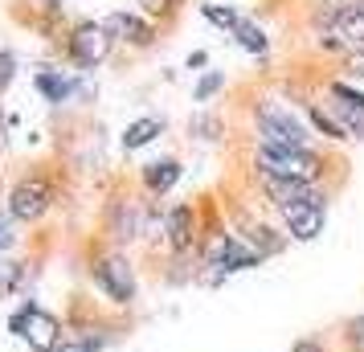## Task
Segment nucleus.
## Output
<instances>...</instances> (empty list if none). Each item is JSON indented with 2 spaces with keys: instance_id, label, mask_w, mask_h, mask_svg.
<instances>
[{
  "instance_id": "obj_25",
  "label": "nucleus",
  "mask_w": 364,
  "mask_h": 352,
  "mask_svg": "<svg viewBox=\"0 0 364 352\" xmlns=\"http://www.w3.org/2000/svg\"><path fill=\"white\" fill-rule=\"evenodd\" d=\"M217 86H221V74H209V78H205V82L197 86V99L205 102L209 95H217Z\"/></svg>"
},
{
  "instance_id": "obj_29",
  "label": "nucleus",
  "mask_w": 364,
  "mask_h": 352,
  "mask_svg": "<svg viewBox=\"0 0 364 352\" xmlns=\"http://www.w3.org/2000/svg\"><path fill=\"white\" fill-rule=\"evenodd\" d=\"M0 135H4V115H0Z\"/></svg>"
},
{
  "instance_id": "obj_14",
  "label": "nucleus",
  "mask_w": 364,
  "mask_h": 352,
  "mask_svg": "<svg viewBox=\"0 0 364 352\" xmlns=\"http://www.w3.org/2000/svg\"><path fill=\"white\" fill-rule=\"evenodd\" d=\"M233 37H237L250 53H266V46H270V41H266V33L258 29V25H250V21H242V25L233 29Z\"/></svg>"
},
{
  "instance_id": "obj_8",
  "label": "nucleus",
  "mask_w": 364,
  "mask_h": 352,
  "mask_svg": "<svg viewBox=\"0 0 364 352\" xmlns=\"http://www.w3.org/2000/svg\"><path fill=\"white\" fill-rule=\"evenodd\" d=\"M95 283L111 295L115 303H132L135 299V274L123 258H102L95 267Z\"/></svg>"
},
{
  "instance_id": "obj_18",
  "label": "nucleus",
  "mask_w": 364,
  "mask_h": 352,
  "mask_svg": "<svg viewBox=\"0 0 364 352\" xmlns=\"http://www.w3.org/2000/svg\"><path fill=\"white\" fill-rule=\"evenodd\" d=\"M21 279H25V267H21V262H0V299L13 295L21 287Z\"/></svg>"
},
{
  "instance_id": "obj_13",
  "label": "nucleus",
  "mask_w": 364,
  "mask_h": 352,
  "mask_svg": "<svg viewBox=\"0 0 364 352\" xmlns=\"http://www.w3.org/2000/svg\"><path fill=\"white\" fill-rule=\"evenodd\" d=\"M160 132H164V123H160V119H135L132 127L123 132V148H127V151L144 148V144H151Z\"/></svg>"
},
{
  "instance_id": "obj_10",
  "label": "nucleus",
  "mask_w": 364,
  "mask_h": 352,
  "mask_svg": "<svg viewBox=\"0 0 364 352\" xmlns=\"http://www.w3.org/2000/svg\"><path fill=\"white\" fill-rule=\"evenodd\" d=\"M107 25V33L111 37H119V41H127V46H151L156 41V33H151V25L148 21H139L135 13H111V17L102 21Z\"/></svg>"
},
{
  "instance_id": "obj_26",
  "label": "nucleus",
  "mask_w": 364,
  "mask_h": 352,
  "mask_svg": "<svg viewBox=\"0 0 364 352\" xmlns=\"http://www.w3.org/2000/svg\"><path fill=\"white\" fill-rule=\"evenodd\" d=\"M58 352H99V348H95L90 340H62V344H58Z\"/></svg>"
},
{
  "instance_id": "obj_16",
  "label": "nucleus",
  "mask_w": 364,
  "mask_h": 352,
  "mask_svg": "<svg viewBox=\"0 0 364 352\" xmlns=\"http://www.w3.org/2000/svg\"><path fill=\"white\" fill-rule=\"evenodd\" d=\"M274 234V230H266V225H258V230H250V246H254V250L262 254H279L282 250V238H270Z\"/></svg>"
},
{
  "instance_id": "obj_15",
  "label": "nucleus",
  "mask_w": 364,
  "mask_h": 352,
  "mask_svg": "<svg viewBox=\"0 0 364 352\" xmlns=\"http://www.w3.org/2000/svg\"><path fill=\"white\" fill-rule=\"evenodd\" d=\"M37 90H41L50 102H62L70 95V82L66 78H58V74H37Z\"/></svg>"
},
{
  "instance_id": "obj_4",
  "label": "nucleus",
  "mask_w": 364,
  "mask_h": 352,
  "mask_svg": "<svg viewBox=\"0 0 364 352\" xmlns=\"http://www.w3.org/2000/svg\"><path fill=\"white\" fill-rule=\"evenodd\" d=\"M258 135H262V148H303L307 127L282 107H262L258 111Z\"/></svg>"
},
{
  "instance_id": "obj_27",
  "label": "nucleus",
  "mask_w": 364,
  "mask_h": 352,
  "mask_svg": "<svg viewBox=\"0 0 364 352\" xmlns=\"http://www.w3.org/2000/svg\"><path fill=\"white\" fill-rule=\"evenodd\" d=\"M144 4H148V13H172L181 0H144Z\"/></svg>"
},
{
  "instance_id": "obj_21",
  "label": "nucleus",
  "mask_w": 364,
  "mask_h": 352,
  "mask_svg": "<svg viewBox=\"0 0 364 352\" xmlns=\"http://www.w3.org/2000/svg\"><path fill=\"white\" fill-rule=\"evenodd\" d=\"M331 95H336V99H344L348 107H356V111L364 115V95H360V90H352V86H344V82H331Z\"/></svg>"
},
{
  "instance_id": "obj_28",
  "label": "nucleus",
  "mask_w": 364,
  "mask_h": 352,
  "mask_svg": "<svg viewBox=\"0 0 364 352\" xmlns=\"http://www.w3.org/2000/svg\"><path fill=\"white\" fill-rule=\"evenodd\" d=\"M291 352H328V348H323V344H315V340H299Z\"/></svg>"
},
{
  "instance_id": "obj_2",
  "label": "nucleus",
  "mask_w": 364,
  "mask_h": 352,
  "mask_svg": "<svg viewBox=\"0 0 364 352\" xmlns=\"http://www.w3.org/2000/svg\"><path fill=\"white\" fill-rule=\"evenodd\" d=\"M315 33L328 50H364V9H328Z\"/></svg>"
},
{
  "instance_id": "obj_6",
  "label": "nucleus",
  "mask_w": 364,
  "mask_h": 352,
  "mask_svg": "<svg viewBox=\"0 0 364 352\" xmlns=\"http://www.w3.org/2000/svg\"><path fill=\"white\" fill-rule=\"evenodd\" d=\"M258 176H262L266 197L279 205L282 213H291V209H299V205L323 201V193L315 188V181H287V176H266V172H258Z\"/></svg>"
},
{
  "instance_id": "obj_22",
  "label": "nucleus",
  "mask_w": 364,
  "mask_h": 352,
  "mask_svg": "<svg viewBox=\"0 0 364 352\" xmlns=\"http://www.w3.org/2000/svg\"><path fill=\"white\" fill-rule=\"evenodd\" d=\"M13 74H17V58L9 50H0V95H4V86L13 82Z\"/></svg>"
},
{
  "instance_id": "obj_3",
  "label": "nucleus",
  "mask_w": 364,
  "mask_h": 352,
  "mask_svg": "<svg viewBox=\"0 0 364 352\" xmlns=\"http://www.w3.org/2000/svg\"><path fill=\"white\" fill-rule=\"evenodd\" d=\"M258 172L287 176V181H315L319 176V156L307 148H258Z\"/></svg>"
},
{
  "instance_id": "obj_19",
  "label": "nucleus",
  "mask_w": 364,
  "mask_h": 352,
  "mask_svg": "<svg viewBox=\"0 0 364 352\" xmlns=\"http://www.w3.org/2000/svg\"><path fill=\"white\" fill-rule=\"evenodd\" d=\"M200 13H205V17L213 21V25H221V29H230V33L237 29V25H242V17H237L233 9H221V4H205Z\"/></svg>"
},
{
  "instance_id": "obj_9",
  "label": "nucleus",
  "mask_w": 364,
  "mask_h": 352,
  "mask_svg": "<svg viewBox=\"0 0 364 352\" xmlns=\"http://www.w3.org/2000/svg\"><path fill=\"white\" fill-rule=\"evenodd\" d=\"M282 218H287V230H291V238H299V242H311V238L323 230V221H328V205H323V201L299 205V209L282 213Z\"/></svg>"
},
{
  "instance_id": "obj_20",
  "label": "nucleus",
  "mask_w": 364,
  "mask_h": 352,
  "mask_svg": "<svg viewBox=\"0 0 364 352\" xmlns=\"http://www.w3.org/2000/svg\"><path fill=\"white\" fill-rule=\"evenodd\" d=\"M17 246V221L9 218V213H0V254L13 250Z\"/></svg>"
},
{
  "instance_id": "obj_5",
  "label": "nucleus",
  "mask_w": 364,
  "mask_h": 352,
  "mask_svg": "<svg viewBox=\"0 0 364 352\" xmlns=\"http://www.w3.org/2000/svg\"><path fill=\"white\" fill-rule=\"evenodd\" d=\"M53 201V188L46 176H29V181H21L13 193H9V213L17 221H37Z\"/></svg>"
},
{
  "instance_id": "obj_11",
  "label": "nucleus",
  "mask_w": 364,
  "mask_h": 352,
  "mask_svg": "<svg viewBox=\"0 0 364 352\" xmlns=\"http://www.w3.org/2000/svg\"><path fill=\"white\" fill-rule=\"evenodd\" d=\"M193 205H176L168 209V246L172 250H188L193 246Z\"/></svg>"
},
{
  "instance_id": "obj_23",
  "label": "nucleus",
  "mask_w": 364,
  "mask_h": 352,
  "mask_svg": "<svg viewBox=\"0 0 364 352\" xmlns=\"http://www.w3.org/2000/svg\"><path fill=\"white\" fill-rule=\"evenodd\" d=\"M344 336H348V344H352V352H364V316H360V319H352Z\"/></svg>"
},
{
  "instance_id": "obj_1",
  "label": "nucleus",
  "mask_w": 364,
  "mask_h": 352,
  "mask_svg": "<svg viewBox=\"0 0 364 352\" xmlns=\"http://www.w3.org/2000/svg\"><path fill=\"white\" fill-rule=\"evenodd\" d=\"M9 328L37 352H58V344H62V324H58L50 311H41L37 303H25L21 311H13Z\"/></svg>"
},
{
  "instance_id": "obj_12",
  "label": "nucleus",
  "mask_w": 364,
  "mask_h": 352,
  "mask_svg": "<svg viewBox=\"0 0 364 352\" xmlns=\"http://www.w3.org/2000/svg\"><path fill=\"white\" fill-rule=\"evenodd\" d=\"M176 181H181V164H176V160H156V164L144 168V185H148L151 193H168Z\"/></svg>"
},
{
  "instance_id": "obj_7",
  "label": "nucleus",
  "mask_w": 364,
  "mask_h": 352,
  "mask_svg": "<svg viewBox=\"0 0 364 352\" xmlns=\"http://www.w3.org/2000/svg\"><path fill=\"white\" fill-rule=\"evenodd\" d=\"M107 50H111V33H107V25L82 21V25L70 33V53H74L78 66H99L102 58H107Z\"/></svg>"
},
{
  "instance_id": "obj_24",
  "label": "nucleus",
  "mask_w": 364,
  "mask_h": 352,
  "mask_svg": "<svg viewBox=\"0 0 364 352\" xmlns=\"http://www.w3.org/2000/svg\"><path fill=\"white\" fill-rule=\"evenodd\" d=\"M344 70L352 74V78H364V50H352L344 58Z\"/></svg>"
},
{
  "instance_id": "obj_17",
  "label": "nucleus",
  "mask_w": 364,
  "mask_h": 352,
  "mask_svg": "<svg viewBox=\"0 0 364 352\" xmlns=\"http://www.w3.org/2000/svg\"><path fill=\"white\" fill-rule=\"evenodd\" d=\"M307 115H311V123H315L323 135H331V139H348V127H344V123H336L331 115H323V107H311Z\"/></svg>"
}]
</instances>
